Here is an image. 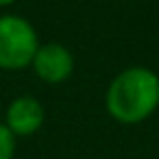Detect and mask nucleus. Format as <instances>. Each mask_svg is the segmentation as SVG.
Wrapping results in <instances>:
<instances>
[{
  "label": "nucleus",
  "instance_id": "obj_1",
  "mask_svg": "<svg viewBox=\"0 0 159 159\" xmlns=\"http://www.w3.org/2000/svg\"><path fill=\"white\" fill-rule=\"evenodd\" d=\"M107 111L122 124H137L159 107V74L144 66L122 70L105 96Z\"/></svg>",
  "mask_w": 159,
  "mask_h": 159
},
{
  "label": "nucleus",
  "instance_id": "obj_2",
  "mask_svg": "<svg viewBox=\"0 0 159 159\" xmlns=\"http://www.w3.org/2000/svg\"><path fill=\"white\" fill-rule=\"evenodd\" d=\"M39 48L37 33L22 16H0V68L22 70Z\"/></svg>",
  "mask_w": 159,
  "mask_h": 159
},
{
  "label": "nucleus",
  "instance_id": "obj_3",
  "mask_svg": "<svg viewBox=\"0 0 159 159\" xmlns=\"http://www.w3.org/2000/svg\"><path fill=\"white\" fill-rule=\"evenodd\" d=\"M33 72L50 85L63 83L74 72V57L63 44H42L31 61Z\"/></svg>",
  "mask_w": 159,
  "mask_h": 159
},
{
  "label": "nucleus",
  "instance_id": "obj_4",
  "mask_svg": "<svg viewBox=\"0 0 159 159\" xmlns=\"http://www.w3.org/2000/svg\"><path fill=\"white\" fill-rule=\"evenodd\" d=\"M44 124V107L35 96H18L5 111V126L13 137H29Z\"/></svg>",
  "mask_w": 159,
  "mask_h": 159
},
{
  "label": "nucleus",
  "instance_id": "obj_5",
  "mask_svg": "<svg viewBox=\"0 0 159 159\" xmlns=\"http://www.w3.org/2000/svg\"><path fill=\"white\" fill-rule=\"evenodd\" d=\"M13 152H16V137L5 126V122H0V159H13Z\"/></svg>",
  "mask_w": 159,
  "mask_h": 159
},
{
  "label": "nucleus",
  "instance_id": "obj_6",
  "mask_svg": "<svg viewBox=\"0 0 159 159\" xmlns=\"http://www.w3.org/2000/svg\"><path fill=\"white\" fill-rule=\"evenodd\" d=\"M16 0H0V7H7V5H13Z\"/></svg>",
  "mask_w": 159,
  "mask_h": 159
}]
</instances>
